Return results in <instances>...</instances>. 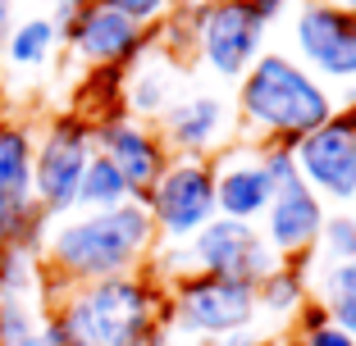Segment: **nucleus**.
Wrapping results in <instances>:
<instances>
[{
  "label": "nucleus",
  "mask_w": 356,
  "mask_h": 346,
  "mask_svg": "<svg viewBox=\"0 0 356 346\" xmlns=\"http://www.w3.org/2000/svg\"><path fill=\"white\" fill-rule=\"evenodd\" d=\"M156 251V223H151L142 200H128L115 210H92V214H64L46 228L42 241V269H46V292L42 301L51 305L64 287H87L101 278H124L142 273V264Z\"/></svg>",
  "instance_id": "nucleus-1"
},
{
  "label": "nucleus",
  "mask_w": 356,
  "mask_h": 346,
  "mask_svg": "<svg viewBox=\"0 0 356 346\" xmlns=\"http://www.w3.org/2000/svg\"><path fill=\"white\" fill-rule=\"evenodd\" d=\"M46 310L64 319V328L87 346H169L174 333L165 324V287L151 273L101 278L87 287H64Z\"/></svg>",
  "instance_id": "nucleus-2"
},
{
  "label": "nucleus",
  "mask_w": 356,
  "mask_h": 346,
  "mask_svg": "<svg viewBox=\"0 0 356 346\" xmlns=\"http://www.w3.org/2000/svg\"><path fill=\"white\" fill-rule=\"evenodd\" d=\"M334 96L293 55L261 51L238 83V114L256 146H297L306 132L334 119Z\"/></svg>",
  "instance_id": "nucleus-3"
},
{
  "label": "nucleus",
  "mask_w": 356,
  "mask_h": 346,
  "mask_svg": "<svg viewBox=\"0 0 356 346\" xmlns=\"http://www.w3.org/2000/svg\"><path fill=\"white\" fill-rule=\"evenodd\" d=\"M151 278H183V273H210V278H238V283H261L265 273L279 264V255L265 246L256 223L238 219H210L197 237H188L183 246H156L151 251Z\"/></svg>",
  "instance_id": "nucleus-4"
},
{
  "label": "nucleus",
  "mask_w": 356,
  "mask_h": 346,
  "mask_svg": "<svg viewBox=\"0 0 356 346\" xmlns=\"http://www.w3.org/2000/svg\"><path fill=\"white\" fill-rule=\"evenodd\" d=\"M256 283L238 278H210V273H183L165 292V324L174 337L220 342L224 333L256 328Z\"/></svg>",
  "instance_id": "nucleus-5"
},
{
  "label": "nucleus",
  "mask_w": 356,
  "mask_h": 346,
  "mask_svg": "<svg viewBox=\"0 0 356 346\" xmlns=\"http://www.w3.org/2000/svg\"><path fill=\"white\" fill-rule=\"evenodd\" d=\"M92 155L96 141L87 114H55L42 128L37 146H32V200L51 223L74 214L78 182H83V168Z\"/></svg>",
  "instance_id": "nucleus-6"
},
{
  "label": "nucleus",
  "mask_w": 356,
  "mask_h": 346,
  "mask_svg": "<svg viewBox=\"0 0 356 346\" xmlns=\"http://www.w3.org/2000/svg\"><path fill=\"white\" fill-rule=\"evenodd\" d=\"M142 205L156 223V246H183L188 237H197L210 219H220L210 159H169Z\"/></svg>",
  "instance_id": "nucleus-7"
},
{
  "label": "nucleus",
  "mask_w": 356,
  "mask_h": 346,
  "mask_svg": "<svg viewBox=\"0 0 356 346\" xmlns=\"http://www.w3.org/2000/svg\"><path fill=\"white\" fill-rule=\"evenodd\" d=\"M32 132L23 119H0V246H28L42 255L46 219L32 200Z\"/></svg>",
  "instance_id": "nucleus-8"
},
{
  "label": "nucleus",
  "mask_w": 356,
  "mask_h": 346,
  "mask_svg": "<svg viewBox=\"0 0 356 346\" xmlns=\"http://www.w3.org/2000/svg\"><path fill=\"white\" fill-rule=\"evenodd\" d=\"M197 19V60L224 83H242V73L261 60L265 23L247 0H192Z\"/></svg>",
  "instance_id": "nucleus-9"
},
{
  "label": "nucleus",
  "mask_w": 356,
  "mask_h": 346,
  "mask_svg": "<svg viewBox=\"0 0 356 346\" xmlns=\"http://www.w3.org/2000/svg\"><path fill=\"white\" fill-rule=\"evenodd\" d=\"M293 150L297 178L325 200V205H356V105L334 110L325 128L306 132Z\"/></svg>",
  "instance_id": "nucleus-10"
},
{
  "label": "nucleus",
  "mask_w": 356,
  "mask_h": 346,
  "mask_svg": "<svg viewBox=\"0 0 356 346\" xmlns=\"http://www.w3.org/2000/svg\"><path fill=\"white\" fill-rule=\"evenodd\" d=\"M293 51L320 83H356V14L329 0H306L293 19Z\"/></svg>",
  "instance_id": "nucleus-11"
},
{
  "label": "nucleus",
  "mask_w": 356,
  "mask_h": 346,
  "mask_svg": "<svg viewBox=\"0 0 356 346\" xmlns=\"http://www.w3.org/2000/svg\"><path fill=\"white\" fill-rule=\"evenodd\" d=\"M60 42L69 46L83 64L119 73V69L137 64L142 55L151 51V28L133 23L128 14H119V10H110L105 0H92V5H87L74 23L60 32Z\"/></svg>",
  "instance_id": "nucleus-12"
},
{
  "label": "nucleus",
  "mask_w": 356,
  "mask_h": 346,
  "mask_svg": "<svg viewBox=\"0 0 356 346\" xmlns=\"http://www.w3.org/2000/svg\"><path fill=\"white\" fill-rule=\"evenodd\" d=\"M92 141H96V150L128 178V187H133L137 200H147V191L156 187L160 173L169 168V150H165V141H160V132L151 123L128 119L124 110L96 114L92 119Z\"/></svg>",
  "instance_id": "nucleus-13"
},
{
  "label": "nucleus",
  "mask_w": 356,
  "mask_h": 346,
  "mask_svg": "<svg viewBox=\"0 0 356 346\" xmlns=\"http://www.w3.org/2000/svg\"><path fill=\"white\" fill-rule=\"evenodd\" d=\"M329 219V205L306 187L302 178L283 182V187L270 191V205L256 223H261V237L279 260H302V255L315 251V237Z\"/></svg>",
  "instance_id": "nucleus-14"
},
{
  "label": "nucleus",
  "mask_w": 356,
  "mask_h": 346,
  "mask_svg": "<svg viewBox=\"0 0 356 346\" xmlns=\"http://www.w3.org/2000/svg\"><path fill=\"white\" fill-rule=\"evenodd\" d=\"M160 141L169 159H210L229 141V101L215 92H192L160 114Z\"/></svg>",
  "instance_id": "nucleus-15"
},
{
  "label": "nucleus",
  "mask_w": 356,
  "mask_h": 346,
  "mask_svg": "<svg viewBox=\"0 0 356 346\" xmlns=\"http://www.w3.org/2000/svg\"><path fill=\"white\" fill-rule=\"evenodd\" d=\"M215 168V205L224 219L256 223L270 205V182L261 173V150L256 146H229L220 159H210Z\"/></svg>",
  "instance_id": "nucleus-16"
},
{
  "label": "nucleus",
  "mask_w": 356,
  "mask_h": 346,
  "mask_svg": "<svg viewBox=\"0 0 356 346\" xmlns=\"http://www.w3.org/2000/svg\"><path fill=\"white\" fill-rule=\"evenodd\" d=\"M174 87H178V78H174V60H165V55H142V60L133 64V73H128V83H124V114L128 119H137V123H151V119H160L169 105H174Z\"/></svg>",
  "instance_id": "nucleus-17"
},
{
  "label": "nucleus",
  "mask_w": 356,
  "mask_h": 346,
  "mask_svg": "<svg viewBox=\"0 0 356 346\" xmlns=\"http://www.w3.org/2000/svg\"><path fill=\"white\" fill-rule=\"evenodd\" d=\"M306 296H311L306 255L302 260H279L261 283H256V310H261V315H274V319H293L306 305Z\"/></svg>",
  "instance_id": "nucleus-18"
},
{
  "label": "nucleus",
  "mask_w": 356,
  "mask_h": 346,
  "mask_svg": "<svg viewBox=\"0 0 356 346\" xmlns=\"http://www.w3.org/2000/svg\"><path fill=\"white\" fill-rule=\"evenodd\" d=\"M128 200H137L133 187H128V178L101 155V150H96V155L87 159V168H83V182H78L74 210H78V214H92V210H115V205H128Z\"/></svg>",
  "instance_id": "nucleus-19"
},
{
  "label": "nucleus",
  "mask_w": 356,
  "mask_h": 346,
  "mask_svg": "<svg viewBox=\"0 0 356 346\" xmlns=\"http://www.w3.org/2000/svg\"><path fill=\"white\" fill-rule=\"evenodd\" d=\"M55 46H60V28H55L46 14H32V19H19L10 28V42H5L0 55H5L14 69H42L55 55Z\"/></svg>",
  "instance_id": "nucleus-20"
},
{
  "label": "nucleus",
  "mask_w": 356,
  "mask_h": 346,
  "mask_svg": "<svg viewBox=\"0 0 356 346\" xmlns=\"http://www.w3.org/2000/svg\"><path fill=\"white\" fill-rule=\"evenodd\" d=\"M42 292H46V269L37 251L0 246V301H42Z\"/></svg>",
  "instance_id": "nucleus-21"
},
{
  "label": "nucleus",
  "mask_w": 356,
  "mask_h": 346,
  "mask_svg": "<svg viewBox=\"0 0 356 346\" xmlns=\"http://www.w3.org/2000/svg\"><path fill=\"white\" fill-rule=\"evenodd\" d=\"M315 301L329 310V324L356 337V260L325 264L320 269V296Z\"/></svg>",
  "instance_id": "nucleus-22"
},
{
  "label": "nucleus",
  "mask_w": 356,
  "mask_h": 346,
  "mask_svg": "<svg viewBox=\"0 0 356 346\" xmlns=\"http://www.w3.org/2000/svg\"><path fill=\"white\" fill-rule=\"evenodd\" d=\"M42 301H0V346H37L42 342Z\"/></svg>",
  "instance_id": "nucleus-23"
},
{
  "label": "nucleus",
  "mask_w": 356,
  "mask_h": 346,
  "mask_svg": "<svg viewBox=\"0 0 356 346\" xmlns=\"http://www.w3.org/2000/svg\"><path fill=\"white\" fill-rule=\"evenodd\" d=\"M325 264H343V260H356V219L347 210H329L325 228L315 237V251Z\"/></svg>",
  "instance_id": "nucleus-24"
},
{
  "label": "nucleus",
  "mask_w": 356,
  "mask_h": 346,
  "mask_svg": "<svg viewBox=\"0 0 356 346\" xmlns=\"http://www.w3.org/2000/svg\"><path fill=\"white\" fill-rule=\"evenodd\" d=\"M105 5L119 10V14H128V19L142 23V28H156V23L174 10V0H105Z\"/></svg>",
  "instance_id": "nucleus-25"
},
{
  "label": "nucleus",
  "mask_w": 356,
  "mask_h": 346,
  "mask_svg": "<svg viewBox=\"0 0 356 346\" xmlns=\"http://www.w3.org/2000/svg\"><path fill=\"white\" fill-rule=\"evenodd\" d=\"M293 324H297L293 337H311V333H320V328H329V310L315 301V296H306V305L293 315Z\"/></svg>",
  "instance_id": "nucleus-26"
},
{
  "label": "nucleus",
  "mask_w": 356,
  "mask_h": 346,
  "mask_svg": "<svg viewBox=\"0 0 356 346\" xmlns=\"http://www.w3.org/2000/svg\"><path fill=\"white\" fill-rule=\"evenodd\" d=\"M302 346H356V337L352 333H343V328H320V333H311V337H297Z\"/></svg>",
  "instance_id": "nucleus-27"
},
{
  "label": "nucleus",
  "mask_w": 356,
  "mask_h": 346,
  "mask_svg": "<svg viewBox=\"0 0 356 346\" xmlns=\"http://www.w3.org/2000/svg\"><path fill=\"white\" fill-rule=\"evenodd\" d=\"M87 5H92V0H55V10H51V14H46V19H51V23H55V28H60V32H64V28H69V23H74V19H78V14H83V10H87Z\"/></svg>",
  "instance_id": "nucleus-28"
},
{
  "label": "nucleus",
  "mask_w": 356,
  "mask_h": 346,
  "mask_svg": "<svg viewBox=\"0 0 356 346\" xmlns=\"http://www.w3.org/2000/svg\"><path fill=\"white\" fill-rule=\"evenodd\" d=\"M247 5H252V14H256V19L265 23V28H270V23L279 19L283 10H288V0H247Z\"/></svg>",
  "instance_id": "nucleus-29"
},
{
  "label": "nucleus",
  "mask_w": 356,
  "mask_h": 346,
  "mask_svg": "<svg viewBox=\"0 0 356 346\" xmlns=\"http://www.w3.org/2000/svg\"><path fill=\"white\" fill-rule=\"evenodd\" d=\"M261 337H256V328H238V333H224L220 342H206V346H256Z\"/></svg>",
  "instance_id": "nucleus-30"
},
{
  "label": "nucleus",
  "mask_w": 356,
  "mask_h": 346,
  "mask_svg": "<svg viewBox=\"0 0 356 346\" xmlns=\"http://www.w3.org/2000/svg\"><path fill=\"white\" fill-rule=\"evenodd\" d=\"M10 28H14V0H0V51L10 42Z\"/></svg>",
  "instance_id": "nucleus-31"
},
{
  "label": "nucleus",
  "mask_w": 356,
  "mask_h": 346,
  "mask_svg": "<svg viewBox=\"0 0 356 346\" xmlns=\"http://www.w3.org/2000/svg\"><path fill=\"white\" fill-rule=\"evenodd\" d=\"M256 346H288V337H261Z\"/></svg>",
  "instance_id": "nucleus-32"
},
{
  "label": "nucleus",
  "mask_w": 356,
  "mask_h": 346,
  "mask_svg": "<svg viewBox=\"0 0 356 346\" xmlns=\"http://www.w3.org/2000/svg\"><path fill=\"white\" fill-rule=\"evenodd\" d=\"M329 5H343V10H352V14H356V0H329Z\"/></svg>",
  "instance_id": "nucleus-33"
},
{
  "label": "nucleus",
  "mask_w": 356,
  "mask_h": 346,
  "mask_svg": "<svg viewBox=\"0 0 356 346\" xmlns=\"http://www.w3.org/2000/svg\"><path fill=\"white\" fill-rule=\"evenodd\" d=\"M352 219H356V214H352Z\"/></svg>",
  "instance_id": "nucleus-34"
}]
</instances>
